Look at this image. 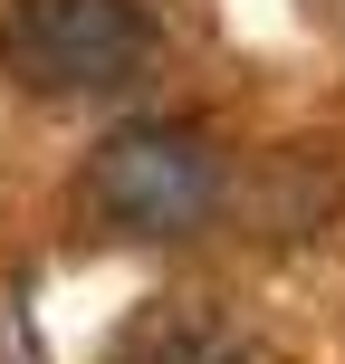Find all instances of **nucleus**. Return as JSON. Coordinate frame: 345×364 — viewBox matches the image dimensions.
Here are the masks:
<instances>
[{"mask_svg": "<svg viewBox=\"0 0 345 364\" xmlns=\"http://www.w3.org/2000/svg\"><path fill=\"white\" fill-rule=\"evenodd\" d=\"M87 211L125 240H192L221 211V154L182 115H125L106 144L87 154Z\"/></svg>", "mask_w": 345, "mask_h": 364, "instance_id": "nucleus-1", "label": "nucleus"}, {"mask_svg": "<svg viewBox=\"0 0 345 364\" xmlns=\"http://www.w3.org/2000/svg\"><path fill=\"white\" fill-rule=\"evenodd\" d=\"M106 364H250V336H240L221 307H201V297H173V307L134 316L125 346H115Z\"/></svg>", "mask_w": 345, "mask_h": 364, "instance_id": "nucleus-3", "label": "nucleus"}, {"mask_svg": "<svg viewBox=\"0 0 345 364\" xmlns=\"http://www.w3.org/2000/svg\"><path fill=\"white\" fill-rule=\"evenodd\" d=\"M154 58L144 0H10L0 10V77L19 96H115Z\"/></svg>", "mask_w": 345, "mask_h": 364, "instance_id": "nucleus-2", "label": "nucleus"}]
</instances>
